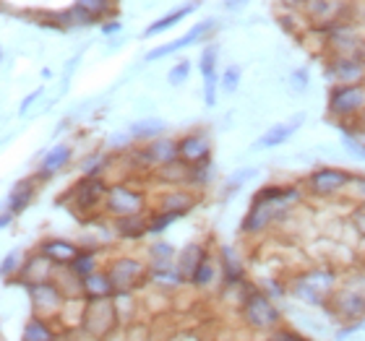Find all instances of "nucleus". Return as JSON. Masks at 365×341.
<instances>
[{"label": "nucleus", "mask_w": 365, "mask_h": 341, "mask_svg": "<svg viewBox=\"0 0 365 341\" xmlns=\"http://www.w3.org/2000/svg\"><path fill=\"white\" fill-rule=\"evenodd\" d=\"M240 318L245 328H251L256 334H274L277 328L284 326V315L279 305L274 303V297L251 281H245L240 287Z\"/></svg>", "instance_id": "nucleus-1"}, {"label": "nucleus", "mask_w": 365, "mask_h": 341, "mask_svg": "<svg viewBox=\"0 0 365 341\" xmlns=\"http://www.w3.org/2000/svg\"><path fill=\"white\" fill-rule=\"evenodd\" d=\"M287 289L297 303L308 305V308H327L329 300L339 289V273L331 266H316V268H308V271L292 276Z\"/></svg>", "instance_id": "nucleus-2"}, {"label": "nucleus", "mask_w": 365, "mask_h": 341, "mask_svg": "<svg viewBox=\"0 0 365 341\" xmlns=\"http://www.w3.org/2000/svg\"><path fill=\"white\" fill-rule=\"evenodd\" d=\"M324 310L331 318L342 320V323H352V320L365 318V279L352 276V279L342 281L336 295L329 300V305Z\"/></svg>", "instance_id": "nucleus-3"}, {"label": "nucleus", "mask_w": 365, "mask_h": 341, "mask_svg": "<svg viewBox=\"0 0 365 341\" xmlns=\"http://www.w3.org/2000/svg\"><path fill=\"white\" fill-rule=\"evenodd\" d=\"M120 323L115 300H86L81 310V331L94 341H107Z\"/></svg>", "instance_id": "nucleus-4"}, {"label": "nucleus", "mask_w": 365, "mask_h": 341, "mask_svg": "<svg viewBox=\"0 0 365 341\" xmlns=\"http://www.w3.org/2000/svg\"><path fill=\"white\" fill-rule=\"evenodd\" d=\"M105 271L110 273L115 295H118V292H128V295H133L136 289H141L144 284H149V276H152L149 263L138 261V258H130V256L115 258Z\"/></svg>", "instance_id": "nucleus-5"}, {"label": "nucleus", "mask_w": 365, "mask_h": 341, "mask_svg": "<svg viewBox=\"0 0 365 341\" xmlns=\"http://www.w3.org/2000/svg\"><path fill=\"white\" fill-rule=\"evenodd\" d=\"M24 289H26V295H29L31 313H34L37 318H45V320L61 318L63 310H66V305L71 303L55 281H39V284H29V287H24Z\"/></svg>", "instance_id": "nucleus-6"}, {"label": "nucleus", "mask_w": 365, "mask_h": 341, "mask_svg": "<svg viewBox=\"0 0 365 341\" xmlns=\"http://www.w3.org/2000/svg\"><path fill=\"white\" fill-rule=\"evenodd\" d=\"M352 180H355V174H350L347 169L321 167V169H316V172H311V177H308V188H311L313 196L331 198V196H336L339 190L350 188Z\"/></svg>", "instance_id": "nucleus-7"}, {"label": "nucleus", "mask_w": 365, "mask_h": 341, "mask_svg": "<svg viewBox=\"0 0 365 341\" xmlns=\"http://www.w3.org/2000/svg\"><path fill=\"white\" fill-rule=\"evenodd\" d=\"M144 193H138V190L128 188V185H113V188L107 190V201H105V209L113 216H136V214L144 211Z\"/></svg>", "instance_id": "nucleus-8"}, {"label": "nucleus", "mask_w": 365, "mask_h": 341, "mask_svg": "<svg viewBox=\"0 0 365 341\" xmlns=\"http://www.w3.org/2000/svg\"><path fill=\"white\" fill-rule=\"evenodd\" d=\"M365 107V89L358 84H339L329 94V112L339 117L358 115Z\"/></svg>", "instance_id": "nucleus-9"}, {"label": "nucleus", "mask_w": 365, "mask_h": 341, "mask_svg": "<svg viewBox=\"0 0 365 341\" xmlns=\"http://www.w3.org/2000/svg\"><path fill=\"white\" fill-rule=\"evenodd\" d=\"M107 185L102 177H81V180L71 188L68 196L73 198V204L78 206V211H94L102 201H107Z\"/></svg>", "instance_id": "nucleus-10"}, {"label": "nucleus", "mask_w": 365, "mask_h": 341, "mask_svg": "<svg viewBox=\"0 0 365 341\" xmlns=\"http://www.w3.org/2000/svg\"><path fill=\"white\" fill-rule=\"evenodd\" d=\"M141 162L144 164H152V167H173V164H178L180 162V152H178V141H173V138L168 136H160L154 138V141H149V144L141 149Z\"/></svg>", "instance_id": "nucleus-11"}, {"label": "nucleus", "mask_w": 365, "mask_h": 341, "mask_svg": "<svg viewBox=\"0 0 365 341\" xmlns=\"http://www.w3.org/2000/svg\"><path fill=\"white\" fill-rule=\"evenodd\" d=\"M217 61H220V47L206 45L198 61L201 68V78H204V102L206 107L217 105V86H220V76H217Z\"/></svg>", "instance_id": "nucleus-12"}, {"label": "nucleus", "mask_w": 365, "mask_h": 341, "mask_svg": "<svg viewBox=\"0 0 365 341\" xmlns=\"http://www.w3.org/2000/svg\"><path fill=\"white\" fill-rule=\"evenodd\" d=\"M178 152H180V162L188 164V167H196V164H204L209 162V154H212V141L206 133H188L178 141Z\"/></svg>", "instance_id": "nucleus-13"}, {"label": "nucleus", "mask_w": 365, "mask_h": 341, "mask_svg": "<svg viewBox=\"0 0 365 341\" xmlns=\"http://www.w3.org/2000/svg\"><path fill=\"white\" fill-rule=\"evenodd\" d=\"M303 122H305V112H295L289 120L277 122V125H272V128H269L267 133L256 141V149H277V146L287 144L289 138L303 128Z\"/></svg>", "instance_id": "nucleus-14"}, {"label": "nucleus", "mask_w": 365, "mask_h": 341, "mask_svg": "<svg viewBox=\"0 0 365 341\" xmlns=\"http://www.w3.org/2000/svg\"><path fill=\"white\" fill-rule=\"evenodd\" d=\"M55 273H58V266L45 258L42 253H34V256L24 263V268L19 271L16 281L21 287H29V284H39V281H55Z\"/></svg>", "instance_id": "nucleus-15"}, {"label": "nucleus", "mask_w": 365, "mask_h": 341, "mask_svg": "<svg viewBox=\"0 0 365 341\" xmlns=\"http://www.w3.org/2000/svg\"><path fill=\"white\" fill-rule=\"evenodd\" d=\"M214 21L212 19H206V21H198L193 29H188V34H182V37L173 39V42H168V45H160V47H154L152 53H146L144 61L146 63H154V61H160V58H168V55H173L175 50H182V47H190V45H196L198 39L204 37L206 31L212 29Z\"/></svg>", "instance_id": "nucleus-16"}, {"label": "nucleus", "mask_w": 365, "mask_h": 341, "mask_svg": "<svg viewBox=\"0 0 365 341\" xmlns=\"http://www.w3.org/2000/svg\"><path fill=\"white\" fill-rule=\"evenodd\" d=\"M220 271H222V284L225 287H243L245 284V261L243 256L225 245L220 251Z\"/></svg>", "instance_id": "nucleus-17"}, {"label": "nucleus", "mask_w": 365, "mask_h": 341, "mask_svg": "<svg viewBox=\"0 0 365 341\" xmlns=\"http://www.w3.org/2000/svg\"><path fill=\"white\" fill-rule=\"evenodd\" d=\"M39 253H42L45 258H50L58 268H68V266L78 258L81 248H78V245H73V243H68V240L50 237V240H45V243L39 245Z\"/></svg>", "instance_id": "nucleus-18"}, {"label": "nucleus", "mask_w": 365, "mask_h": 341, "mask_svg": "<svg viewBox=\"0 0 365 341\" xmlns=\"http://www.w3.org/2000/svg\"><path fill=\"white\" fill-rule=\"evenodd\" d=\"M71 154H73V152H71L68 144L53 146V149L42 157V162H39V180H50L53 174L61 172V169L71 162Z\"/></svg>", "instance_id": "nucleus-19"}, {"label": "nucleus", "mask_w": 365, "mask_h": 341, "mask_svg": "<svg viewBox=\"0 0 365 341\" xmlns=\"http://www.w3.org/2000/svg\"><path fill=\"white\" fill-rule=\"evenodd\" d=\"M336 78V81H342V84H358L360 78H363V65L360 61H350V58H336V61L329 63L327 68V78Z\"/></svg>", "instance_id": "nucleus-20"}, {"label": "nucleus", "mask_w": 365, "mask_h": 341, "mask_svg": "<svg viewBox=\"0 0 365 341\" xmlns=\"http://www.w3.org/2000/svg\"><path fill=\"white\" fill-rule=\"evenodd\" d=\"M206 256H209V253L204 251V245H198V243H190L182 248L180 258H178V271H180L185 284H190L193 273H196V268L201 266V261H204Z\"/></svg>", "instance_id": "nucleus-21"}, {"label": "nucleus", "mask_w": 365, "mask_h": 341, "mask_svg": "<svg viewBox=\"0 0 365 341\" xmlns=\"http://www.w3.org/2000/svg\"><path fill=\"white\" fill-rule=\"evenodd\" d=\"M31 198H34V180H19L14 188H11V193H8L6 211L19 216V214H24L26 209H29Z\"/></svg>", "instance_id": "nucleus-22"}, {"label": "nucleus", "mask_w": 365, "mask_h": 341, "mask_svg": "<svg viewBox=\"0 0 365 341\" xmlns=\"http://www.w3.org/2000/svg\"><path fill=\"white\" fill-rule=\"evenodd\" d=\"M113 297L115 287L107 271H97L89 279H84V300H113Z\"/></svg>", "instance_id": "nucleus-23"}, {"label": "nucleus", "mask_w": 365, "mask_h": 341, "mask_svg": "<svg viewBox=\"0 0 365 341\" xmlns=\"http://www.w3.org/2000/svg\"><path fill=\"white\" fill-rule=\"evenodd\" d=\"M21 341H58V331L53 328V320L31 315L21 328Z\"/></svg>", "instance_id": "nucleus-24"}, {"label": "nucleus", "mask_w": 365, "mask_h": 341, "mask_svg": "<svg viewBox=\"0 0 365 341\" xmlns=\"http://www.w3.org/2000/svg\"><path fill=\"white\" fill-rule=\"evenodd\" d=\"M165 120L160 117H144V120H138L130 125V138L133 141H154V138H160L165 133Z\"/></svg>", "instance_id": "nucleus-25"}, {"label": "nucleus", "mask_w": 365, "mask_h": 341, "mask_svg": "<svg viewBox=\"0 0 365 341\" xmlns=\"http://www.w3.org/2000/svg\"><path fill=\"white\" fill-rule=\"evenodd\" d=\"M196 6H198L196 0H190V3H185V6L175 8L173 14H168V16H162V19H157V21H154L152 26H149V29L144 31V37L149 39V37H157L160 31H168L170 26H175V23L180 21V19H185V16H188L190 11H193V8H196Z\"/></svg>", "instance_id": "nucleus-26"}, {"label": "nucleus", "mask_w": 365, "mask_h": 341, "mask_svg": "<svg viewBox=\"0 0 365 341\" xmlns=\"http://www.w3.org/2000/svg\"><path fill=\"white\" fill-rule=\"evenodd\" d=\"M217 276H220V263H217L212 256H206L204 261H201V266L196 268V273H193V279H190V287L212 289L214 281H217Z\"/></svg>", "instance_id": "nucleus-27"}, {"label": "nucleus", "mask_w": 365, "mask_h": 341, "mask_svg": "<svg viewBox=\"0 0 365 341\" xmlns=\"http://www.w3.org/2000/svg\"><path fill=\"white\" fill-rule=\"evenodd\" d=\"M115 229L123 240H138L149 232V224H146V219H141V214H136V216H120L115 221Z\"/></svg>", "instance_id": "nucleus-28"}, {"label": "nucleus", "mask_w": 365, "mask_h": 341, "mask_svg": "<svg viewBox=\"0 0 365 341\" xmlns=\"http://www.w3.org/2000/svg\"><path fill=\"white\" fill-rule=\"evenodd\" d=\"M165 266H178L175 248L165 240H157L149 245V268H165Z\"/></svg>", "instance_id": "nucleus-29"}, {"label": "nucleus", "mask_w": 365, "mask_h": 341, "mask_svg": "<svg viewBox=\"0 0 365 341\" xmlns=\"http://www.w3.org/2000/svg\"><path fill=\"white\" fill-rule=\"evenodd\" d=\"M196 198L190 193H168L162 196V211H175V214H185L193 209Z\"/></svg>", "instance_id": "nucleus-30"}, {"label": "nucleus", "mask_w": 365, "mask_h": 341, "mask_svg": "<svg viewBox=\"0 0 365 341\" xmlns=\"http://www.w3.org/2000/svg\"><path fill=\"white\" fill-rule=\"evenodd\" d=\"M71 271L76 273L78 279H89L91 273H97V253L94 251H81L78 258L68 266Z\"/></svg>", "instance_id": "nucleus-31"}, {"label": "nucleus", "mask_w": 365, "mask_h": 341, "mask_svg": "<svg viewBox=\"0 0 365 341\" xmlns=\"http://www.w3.org/2000/svg\"><path fill=\"white\" fill-rule=\"evenodd\" d=\"M240 78H243V70H240V65H227V68H225V73L220 76L222 94H235L237 86H240Z\"/></svg>", "instance_id": "nucleus-32"}, {"label": "nucleus", "mask_w": 365, "mask_h": 341, "mask_svg": "<svg viewBox=\"0 0 365 341\" xmlns=\"http://www.w3.org/2000/svg\"><path fill=\"white\" fill-rule=\"evenodd\" d=\"M24 253L21 251H11L6 253V258H3V268H0V273H3V279H11V276H19V271L24 268Z\"/></svg>", "instance_id": "nucleus-33"}, {"label": "nucleus", "mask_w": 365, "mask_h": 341, "mask_svg": "<svg viewBox=\"0 0 365 341\" xmlns=\"http://www.w3.org/2000/svg\"><path fill=\"white\" fill-rule=\"evenodd\" d=\"M256 174H259V169H256V167L235 169V172L227 177V182H225V193H235V190H240L245 182L251 180V177H256Z\"/></svg>", "instance_id": "nucleus-34"}, {"label": "nucleus", "mask_w": 365, "mask_h": 341, "mask_svg": "<svg viewBox=\"0 0 365 341\" xmlns=\"http://www.w3.org/2000/svg\"><path fill=\"white\" fill-rule=\"evenodd\" d=\"M182 214H175V211H160L154 214V219L149 221V232L152 235H160V232H165V229L170 227V224H175L178 219H180Z\"/></svg>", "instance_id": "nucleus-35"}, {"label": "nucleus", "mask_w": 365, "mask_h": 341, "mask_svg": "<svg viewBox=\"0 0 365 341\" xmlns=\"http://www.w3.org/2000/svg\"><path fill=\"white\" fill-rule=\"evenodd\" d=\"M342 146L352 154V157H358V159H365V141L360 136H355V133H347V130H342Z\"/></svg>", "instance_id": "nucleus-36"}, {"label": "nucleus", "mask_w": 365, "mask_h": 341, "mask_svg": "<svg viewBox=\"0 0 365 341\" xmlns=\"http://www.w3.org/2000/svg\"><path fill=\"white\" fill-rule=\"evenodd\" d=\"M209 180H212V162H204V164L188 167V182H196V185H206Z\"/></svg>", "instance_id": "nucleus-37"}, {"label": "nucleus", "mask_w": 365, "mask_h": 341, "mask_svg": "<svg viewBox=\"0 0 365 341\" xmlns=\"http://www.w3.org/2000/svg\"><path fill=\"white\" fill-rule=\"evenodd\" d=\"M188 73H190V63L188 61H180V63H175V65H173L168 81L173 86H180V84H185V81H188Z\"/></svg>", "instance_id": "nucleus-38"}, {"label": "nucleus", "mask_w": 365, "mask_h": 341, "mask_svg": "<svg viewBox=\"0 0 365 341\" xmlns=\"http://www.w3.org/2000/svg\"><path fill=\"white\" fill-rule=\"evenodd\" d=\"M269 341H311V339H305L303 334H297L295 328H277L274 334H269Z\"/></svg>", "instance_id": "nucleus-39"}, {"label": "nucleus", "mask_w": 365, "mask_h": 341, "mask_svg": "<svg viewBox=\"0 0 365 341\" xmlns=\"http://www.w3.org/2000/svg\"><path fill=\"white\" fill-rule=\"evenodd\" d=\"M360 331H365V320H352V323H342V326H339V331H336V341L350 339L352 334H360Z\"/></svg>", "instance_id": "nucleus-40"}, {"label": "nucleus", "mask_w": 365, "mask_h": 341, "mask_svg": "<svg viewBox=\"0 0 365 341\" xmlns=\"http://www.w3.org/2000/svg\"><path fill=\"white\" fill-rule=\"evenodd\" d=\"M78 8H84L86 14L94 19V16L105 14L107 8H110V3H107V0H78Z\"/></svg>", "instance_id": "nucleus-41"}, {"label": "nucleus", "mask_w": 365, "mask_h": 341, "mask_svg": "<svg viewBox=\"0 0 365 341\" xmlns=\"http://www.w3.org/2000/svg\"><path fill=\"white\" fill-rule=\"evenodd\" d=\"M107 164V157H99V154H94L89 162H84V177H99V169Z\"/></svg>", "instance_id": "nucleus-42"}, {"label": "nucleus", "mask_w": 365, "mask_h": 341, "mask_svg": "<svg viewBox=\"0 0 365 341\" xmlns=\"http://www.w3.org/2000/svg\"><path fill=\"white\" fill-rule=\"evenodd\" d=\"M289 84H292V89L300 94V91L308 89V84H311V76H308V68H297L292 76H289Z\"/></svg>", "instance_id": "nucleus-43"}, {"label": "nucleus", "mask_w": 365, "mask_h": 341, "mask_svg": "<svg viewBox=\"0 0 365 341\" xmlns=\"http://www.w3.org/2000/svg\"><path fill=\"white\" fill-rule=\"evenodd\" d=\"M352 193H355V198H360L365 204V174H355V180H352Z\"/></svg>", "instance_id": "nucleus-44"}, {"label": "nucleus", "mask_w": 365, "mask_h": 341, "mask_svg": "<svg viewBox=\"0 0 365 341\" xmlns=\"http://www.w3.org/2000/svg\"><path fill=\"white\" fill-rule=\"evenodd\" d=\"M42 94H45V89H37V91H31L29 97H26V99H24V102H21V107H19V115H26V112H29V107L34 105V102H37V99L42 97Z\"/></svg>", "instance_id": "nucleus-45"}, {"label": "nucleus", "mask_w": 365, "mask_h": 341, "mask_svg": "<svg viewBox=\"0 0 365 341\" xmlns=\"http://www.w3.org/2000/svg\"><path fill=\"white\" fill-rule=\"evenodd\" d=\"M248 0H222V6L225 8H230V11H237L240 6H245Z\"/></svg>", "instance_id": "nucleus-46"}, {"label": "nucleus", "mask_w": 365, "mask_h": 341, "mask_svg": "<svg viewBox=\"0 0 365 341\" xmlns=\"http://www.w3.org/2000/svg\"><path fill=\"white\" fill-rule=\"evenodd\" d=\"M11 221H14V214H11V211H3V219H0V224H3V227H8Z\"/></svg>", "instance_id": "nucleus-47"}, {"label": "nucleus", "mask_w": 365, "mask_h": 341, "mask_svg": "<svg viewBox=\"0 0 365 341\" xmlns=\"http://www.w3.org/2000/svg\"><path fill=\"white\" fill-rule=\"evenodd\" d=\"M118 29H120V23H107V26H105V34H115Z\"/></svg>", "instance_id": "nucleus-48"}]
</instances>
